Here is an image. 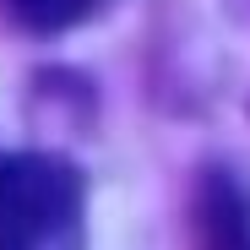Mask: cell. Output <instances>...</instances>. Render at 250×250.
I'll return each mask as SVG.
<instances>
[{
	"mask_svg": "<svg viewBox=\"0 0 250 250\" xmlns=\"http://www.w3.org/2000/svg\"><path fill=\"white\" fill-rule=\"evenodd\" d=\"M82 174L49 152L0 158V250H82Z\"/></svg>",
	"mask_w": 250,
	"mask_h": 250,
	"instance_id": "obj_1",
	"label": "cell"
},
{
	"mask_svg": "<svg viewBox=\"0 0 250 250\" xmlns=\"http://www.w3.org/2000/svg\"><path fill=\"white\" fill-rule=\"evenodd\" d=\"M104 0H0V17L22 33H65L76 22H87Z\"/></svg>",
	"mask_w": 250,
	"mask_h": 250,
	"instance_id": "obj_2",
	"label": "cell"
}]
</instances>
